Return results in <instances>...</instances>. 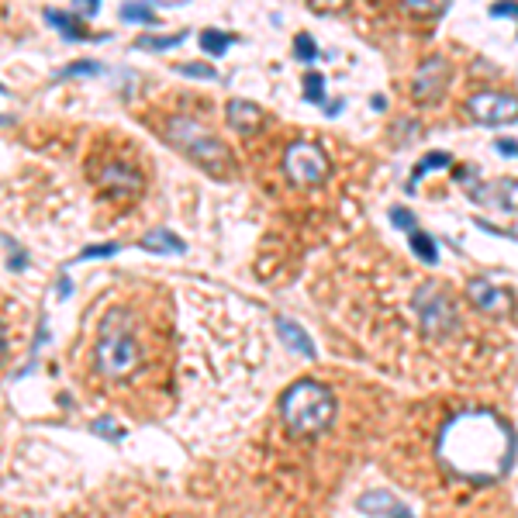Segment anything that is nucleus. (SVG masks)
I'll use <instances>...</instances> for the list:
<instances>
[{"label":"nucleus","instance_id":"nucleus-1","mask_svg":"<svg viewBox=\"0 0 518 518\" xmlns=\"http://www.w3.org/2000/svg\"><path fill=\"white\" fill-rule=\"evenodd\" d=\"M439 453L466 477H501L511 463V432L494 415H466L442 432Z\"/></svg>","mask_w":518,"mask_h":518},{"label":"nucleus","instance_id":"nucleus-2","mask_svg":"<svg viewBox=\"0 0 518 518\" xmlns=\"http://www.w3.org/2000/svg\"><path fill=\"white\" fill-rule=\"evenodd\" d=\"M94 363H97L101 377H107V380H128L142 366V342H138L132 315L125 308L107 311V318L97 332Z\"/></svg>","mask_w":518,"mask_h":518},{"label":"nucleus","instance_id":"nucleus-3","mask_svg":"<svg viewBox=\"0 0 518 518\" xmlns=\"http://www.w3.org/2000/svg\"><path fill=\"white\" fill-rule=\"evenodd\" d=\"M280 415L294 435H318L335 418V394L318 380H298L284 391Z\"/></svg>","mask_w":518,"mask_h":518},{"label":"nucleus","instance_id":"nucleus-4","mask_svg":"<svg viewBox=\"0 0 518 518\" xmlns=\"http://www.w3.org/2000/svg\"><path fill=\"white\" fill-rule=\"evenodd\" d=\"M166 135H169V142H173L176 149H183V152H187L194 163H200L207 173L228 169V152H225V145H221L204 125H197V121H190V118H169Z\"/></svg>","mask_w":518,"mask_h":518},{"label":"nucleus","instance_id":"nucleus-5","mask_svg":"<svg viewBox=\"0 0 518 518\" xmlns=\"http://www.w3.org/2000/svg\"><path fill=\"white\" fill-rule=\"evenodd\" d=\"M284 169L294 183L301 187H315L325 180L329 173V156L315 145V142H291L284 152Z\"/></svg>","mask_w":518,"mask_h":518},{"label":"nucleus","instance_id":"nucleus-6","mask_svg":"<svg viewBox=\"0 0 518 518\" xmlns=\"http://www.w3.org/2000/svg\"><path fill=\"white\" fill-rule=\"evenodd\" d=\"M466 111L480 125H508L518 118V97L497 94V90H480L466 101Z\"/></svg>","mask_w":518,"mask_h":518},{"label":"nucleus","instance_id":"nucleus-7","mask_svg":"<svg viewBox=\"0 0 518 518\" xmlns=\"http://www.w3.org/2000/svg\"><path fill=\"white\" fill-rule=\"evenodd\" d=\"M446 80H449V63H446L442 56L422 59V66L415 70V80H411L415 101H432V97H439L442 87H446Z\"/></svg>","mask_w":518,"mask_h":518},{"label":"nucleus","instance_id":"nucleus-8","mask_svg":"<svg viewBox=\"0 0 518 518\" xmlns=\"http://www.w3.org/2000/svg\"><path fill=\"white\" fill-rule=\"evenodd\" d=\"M418 315H422L425 329L435 332V335H439L446 325H453V304H449L435 287H425V291L418 294Z\"/></svg>","mask_w":518,"mask_h":518},{"label":"nucleus","instance_id":"nucleus-9","mask_svg":"<svg viewBox=\"0 0 518 518\" xmlns=\"http://www.w3.org/2000/svg\"><path fill=\"white\" fill-rule=\"evenodd\" d=\"M473 197L480 204H490V207H518V180H490V183H480L473 187Z\"/></svg>","mask_w":518,"mask_h":518},{"label":"nucleus","instance_id":"nucleus-10","mask_svg":"<svg viewBox=\"0 0 518 518\" xmlns=\"http://www.w3.org/2000/svg\"><path fill=\"white\" fill-rule=\"evenodd\" d=\"M101 187H104L111 197H128V194H135V190L142 187V180H138L135 169H128V166H121V163H111V166L101 169Z\"/></svg>","mask_w":518,"mask_h":518},{"label":"nucleus","instance_id":"nucleus-11","mask_svg":"<svg viewBox=\"0 0 518 518\" xmlns=\"http://www.w3.org/2000/svg\"><path fill=\"white\" fill-rule=\"evenodd\" d=\"M466 298L477 304V308H484V311H501V308H508V294L501 291V287H494L490 280H470L466 284Z\"/></svg>","mask_w":518,"mask_h":518},{"label":"nucleus","instance_id":"nucleus-12","mask_svg":"<svg viewBox=\"0 0 518 518\" xmlns=\"http://www.w3.org/2000/svg\"><path fill=\"white\" fill-rule=\"evenodd\" d=\"M228 125L242 135L256 132L259 125H263V111H259L252 101H228Z\"/></svg>","mask_w":518,"mask_h":518},{"label":"nucleus","instance_id":"nucleus-13","mask_svg":"<svg viewBox=\"0 0 518 518\" xmlns=\"http://www.w3.org/2000/svg\"><path fill=\"white\" fill-rule=\"evenodd\" d=\"M277 332H280V339H284L294 353H301L304 360H315V342L308 339V332H304L301 325H294L291 318H277Z\"/></svg>","mask_w":518,"mask_h":518},{"label":"nucleus","instance_id":"nucleus-14","mask_svg":"<svg viewBox=\"0 0 518 518\" xmlns=\"http://www.w3.org/2000/svg\"><path fill=\"white\" fill-rule=\"evenodd\" d=\"M142 249H149V252H169V256H176V252H183V242H180L173 231H166V228H152L149 235H142Z\"/></svg>","mask_w":518,"mask_h":518},{"label":"nucleus","instance_id":"nucleus-15","mask_svg":"<svg viewBox=\"0 0 518 518\" xmlns=\"http://www.w3.org/2000/svg\"><path fill=\"white\" fill-rule=\"evenodd\" d=\"M356 508L360 511H366V515H384V518H391L394 515V508H397V501L391 497V494H377V490H370V494H363L360 501H356Z\"/></svg>","mask_w":518,"mask_h":518},{"label":"nucleus","instance_id":"nucleus-16","mask_svg":"<svg viewBox=\"0 0 518 518\" xmlns=\"http://www.w3.org/2000/svg\"><path fill=\"white\" fill-rule=\"evenodd\" d=\"M408 238H411V249L418 252V259H425V263H435V259H439V249H435V242L425 231H411Z\"/></svg>","mask_w":518,"mask_h":518},{"label":"nucleus","instance_id":"nucleus-17","mask_svg":"<svg viewBox=\"0 0 518 518\" xmlns=\"http://www.w3.org/2000/svg\"><path fill=\"white\" fill-rule=\"evenodd\" d=\"M228 35H221V32H200V49L207 52V56H221L225 49H228Z\"/></svg>","mask_w":518,"mask_h":518},{"label":"nucleus","instance_id":"nucleus-18","mask_svg":"<svg viewBox=\"0 0 518 518\" xmlns=\"http://www.w3.org/2000/svg\"><path fill=\"white\" fill-rule=\"evenodd\" d=\"M304 94H308V101L325 104V76L322 73H308L304 76Z\"/></svg>","mask_w":518,"mask_h":518},{"label":"nucleus","instance_id":"nucleus-19","mask_svg":"<svg viewBox=\"0 0 518 518\" xmlns=\"http://www.w3.org/2000/svg\"><path fill=\"white\" fill-rule=\"evenodd\" d=\"M294 52H298L301 63H315V59H318V49H315V39H311V35H298Z\"/></svg>","mask_w":518,"mask_h":518},{"label":"nucleus","instance_id":"nucleus-20","mask_svg":"<svg viewBox=\"0 0 518 518\" xmlns=\"http://www.w3.org/2000/svg\"><path fill=\"white\" fill-rule=\"evenodd\" d=\"M432 166H449V152H428V156L415 166V180H418V176H425ZM415 180H411V183H415Z\"/></svg>","mask_w":518,"mask_h":518},{"label":"nucleus","instance_id":"nucleus-21","mask_svg":"<svg viewBox=\"0 0 518 518\" xmlns=\"http://www.w3.org/2000/svg\"><path fill=\"white\" fill-rule=\"evenodd\" d=\"M45 21L49 25H56V28H63V35H76V21L70 18V14H63V11H45Z\"/></svg>","mask_w":518,"mask_h":518},{"label":"nucleus","instance_id":"nucleus-22","mask_svg":"<svg viewBox=\"0 0 518 518\" xmlns=\"http://www.w3.org/2000/svg\"><path fill=\"white\" fill-rule=\"evenodd\" d=\"M121 18L125 21H138V25H149L156 14H152V8H135V4H125L121 8Z\"/></svg>","mask_w":518,"mask_h":518},{"label":"nucleus","instance_id":"nucleus-23","mask_svg":"<svg viewBox=\"0 0 518 518\" xmlns=\"http://www.w3.org/2000/svg\"><path fill=\"white\" fill-rule=\"evenodd\" d=\"M180 39H183V35H173V39H142L138 49H173Z\"/></svg>","mask_w":518,"mask_h":518},{"label":"nucleus","instance_id":"nucleus-24","mask_svg":"<svg viewBox=\"0 0 518 518\" xmlns=\"http://www.w3.org/2000/svg\"><path fill=\"white\" fill-rule=\"evenodd\" d=\"M180 73H187V76H197V80H214V70L211 66H176Z\"/></svg>","mask_w":518,"mask_h":518},{"label":"nucleus","instance_id":"nucleus-25","mask_svg":"<svg viewBox=\"0 0 518 518\" xmlns=\"http://www.w3.org/2000/svg\"><path fill=\"white\" fill-rule=\"evenodd\" d=\"M490 14L494 18H518V4H494Z\"/></svg>","mask_w":518,"mask_h":518},{"label":"nucleus","instance_id":"nucleus-26","mask_svg":"<svg viewBox=\"0 0 518 518\" xmlns=\"http://www.w3.org/2000/svg\"><path fill=\"white\" fill-rule=\"evenodd\" d=\"M391 218L397 221V228H411V221H415V218H411V211H404V207H394V211H391Z\"/></svg>","mask_w":518,"mask_h":518},{"label":"nucleus","instance_id":"nucleus-27","mask_svg":"<svg viewBox=\"0 0 518 518\" xmlns=\"http://www.w3.org/2000/svg\"><path fill=\"white\" fill-rule=\"evenodd\" d=\"M66 76H76V73H101V66L97 63H80V66H70V70H63Z\"/></svg>","mask_w":518,"mask_h":518},{"label":"nucleus","instance_id":"nucleus-28","mask_svg":"<svg viewBox=\"0 0 518 518\" xmlns=\"http://www.w3.org/2000/svg\"><path fill=\"white\" fill-rule=\"evenodd\" d=\"M94 432H101V435H111V439H121V428H114L111 422H97V425H94Z\"/></svg>","mask_w":518,"mask_h":518},{"label":"nucleus","instance_id":"nucleus-29","mask_svg":"<svg viewBox=\"0 0 518 518\" xmlns=\"http://www.w3.org/2000/svg\"><path fill=\"white\" fill-rule=\"evenodd\" d=\"M497 149H501L504 156H518V145H515L511 138H501V142H497Z\"/></svg>","mask_w":518,"mask_h":518},{"label":"nucleus","instance_id":"nucleus-30","mask_svg":"<svg viewBox=\"0 0 518 518\" xmlns=\"http://www.w3.org/2000/svg\"><path fill=\"white\" fill-rule=\"evenodd\" d=\"M391 518H411V511H408V508H404V504H397V508H394V515H391Z\"/></svg>","mask_w":518,"mask_h":518},{"label":"nucleus","instance_id":"nucleus-31","mask_svg":"<svg viewBox=\"0 0 518 518\" xmlns=\"http://www.w3.org/2000/svg\"><path fill=\"white\" fill-rule=\"evenodd\" d=\"M0 356H4V332H0Z\"/></svg>","mask_w":518,"mask_h":518}]
</instances>
